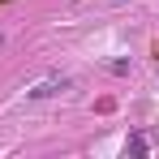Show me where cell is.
I'll return each mask as SVG.
<instances>
[{"instance_id":"1","label":"cell","mask_w":159,"mask_h":159,"mask_svg":"<svg viewBox=\"0 0 159 159\" xmlns=\"http://www.w3.org/2000/svg\"><path fill=\"white\" fill-rule=\"evenodd\" d=\"M69 86H73V78H43L26 90V99H52V95H65Z\"/></svg>"},{"instance_id":"2","label":"cell","mask_w":159,"mask_h":159,"mask_svg":"<svg viewBox=\"0 0 159 159\" xmlns=\"http://www.w3.org/2000/svg\"><path fill=\"white\" fill-rule=\"evenodd\" d=\"M125 155H146V138H129L125 142Z\"/></svg>"}]
</instances>
